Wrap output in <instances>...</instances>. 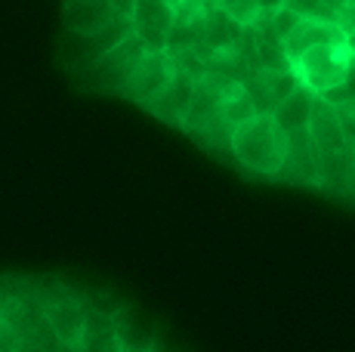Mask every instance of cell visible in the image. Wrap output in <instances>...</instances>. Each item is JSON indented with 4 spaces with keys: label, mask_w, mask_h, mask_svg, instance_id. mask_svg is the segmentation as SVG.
I'll use <instances>...</instances> for the list:
<instances>
[{
    "label": "cell",
    "mask_w": 355,
    "mask_h": 352,
    "mask_svg": "<svg viewBox=\"0 0 355 352\" xmlns=\"http://www.w3.org/2000/svg\"><path fill=\"white\" fill-rule=\"evenodd\" d=\"M229 152L248 173L275 179L288 155V133L275 124V118L257 112L254 118L241 121L229 130Z\"/></svg>",
    "instance_id": "1"
},
{
    "label": "cell",
    "mask_w": 355,
    "mask_h": 352,
    "mask_svg": "<svg viewBox=\"0 0 355 352\" xmlns=\"http://www.w3.org/2000/svg\"><path fill=\"white\" fill-rule=\"evenodd\" d=\"M349 50L346 44H318L300 53L291 62V74L300 87H306L315 96H324L334 87L343 84L346 71H349Z\"/></svg>",
    "instance_id": "2"
},
{
    "label": "cell",
    "mask_w": 355,
    "mask_h": 352,
    "mask_svg": "<svg viewBox=\"0 0 355 352\" xmlns=\"http://www.w3.org/2000/svg\"><path fill=\"white\" fill-rule=\"evenodd\" d=\"M148 46L142 44L136 35H130L127 40H121L114 50H108L105 56H99L93 65H87L84 71H80V78H84L87 87H93V90L99 93H118L124 90L130 71L136 69V62H139L142 56H146Z\"/></svg>",
    "instance_id": "3"
},
{
    "label": "cell",
    "mask_w": 355,
    "mask_h": 352,
    "mask_svg": "<svg viewBox=\"0 0 355 352\" xmlns=\"http://www.w3.org/2000/svg\"><path fill=\"white\" fill-rule=\"evenodd\" d=\"M173 71H176V59L170 56V50H146V56H142L139 62H136V69L130 71L121 96L146 108L164 87L170 84Z\"/></svg>",
    "instance_id": "4"
},
{
    "label": "cell",
    "mask_w": 355,
    "mask_h": 352,
    "mask_svg": "<svg viewBox=\"0 0 355 352\" xmlns=\"http://www.w3.org/2000/svg\"><path fill=\"white\" fill-rule=\"evenodd\" d=\"M133 35V22L130 19H114L112 25H105L96 35H68V46H65V59L74 71H84L87 65H93L99 56H105L108 50L127 40Z\"/></svg>",
    "instance_id": "5"
},
{
    "label": "cell",
    "mask_w": 355,
    "mask_h": 352,
    "mask_svg": "<svg viewBox=\"0 0 355 352\" xmlns=\"http://www.w3.org/2000/svg\"><path fill=\"white\" fill-rule=\"evenodd\" d=\"M275 179H288V182L318 188V179H322V155H318L315 142L309 139L306 130L288 133V155H284V167Z\"/></svg>",
    "instance_id": "6"
},
{
    "label": "cell",
    "mask_w": 355,
    "mask_h": 352,
    "mask_svg": "<svg viewBox=\"0 0 355 352\" xmlns=\"http://www.w3.org/2000/svg\"><path fill=\"white\" fill-rule=\"evenodd\" d=\"M192 99H195V78L176 65L170 84L164 87V90L146 108L155 114V118L167 121V124H173V127H182V121H186V112H189V105H192Z\"/></svg>",
    "instance_id": "7"
},
{
    "label": "cell",
    "mask_w": 355,
    "mask_h": 352,
    "mask_svg": "<svg viewBox=\"0 0 355 352\" xmlns=\"http://www.w3.org/2000/svg\"><path fill=\"white\" fill-rule=\"evenodd\" d=\"M130 22H133V35L148 50H167L170 31H173V6L170 3H136Z\"/></svg>",
    "instance_id": "8"
},
{
    "label": "cell",
    "mask_w": 355,
    "mask_h": 352,
    "mask_svg": "<svg viewBox=\"0 0 355 352\" xmlns=\"http://www.w3.org/2000/svg\"><path fill=\"white\" fill-rule=\"evenodd\" d=\"M118 12L108 0H65L62 3V22L68 35H96L105 25H112Z\"/></svg>",
    "instance_id": "9"
},
{
    "label": "cell",
    "mask_w": 355,
    "mask_h": 352,
    "mask_svg": "<svg viewBox=\"0 0 355 352\" xmlns=\"http://www.w3.org/2000/svg\"><path fill=\"white\" fill-rule=\"evenodd\" d=\"M318 44H346V35L337 22H315V19H300L297 25L291 28V35L282 40V50H284V59L288 65L300 53H306L309 46H318Z\"/></svg>",
    "instance_id": "10"
},
{
    "label": "cell",
    "mask_w": 355,
    "mask_h": 352,
    "mask_svg": "<svg viewBox=\"0 0 355 352\" xmlns=\"http://www.w3.org/2000/svg\"><path fill=\"white\" fill-rule=\"evenodd\" d=\"M44 318L53 328V334L59 337V343L78 346L80 334H84V324H87V306L80 300H74V297H59V300L44 306Z\"/></svg>",
    "instance_id": "11"
},
{
    "label": "cell",
    "mask_w": 355,
    "mask_h": 352,
    "mask_svg": "<svg viewBox=\"0 0 355 352\" xmlns=\"http://www.w3.org/2000/svg\"><path fill=\"white\" fill-rule=\"evenodd\" d=\"M306 133H309V139L315 142L322 158L346 152L343 130H340V121H337V108L331 103H324V99H315V108H312V118H309Z\"/></svg>",
    "instance_id": "12"
},
{
    "label": "cell",
    "mask_w": 355,
    "mask_h": 352,
    "mask_svg": "<svg viewBox=\"0 0 355 352\" xmlns=\"http://www.w3.org/2000/svg\"><path fill=\"white\" fill-rule=\"evenodd\" d=\"M315 99H318L315 93H309L306 87L297 84L282 103L272 108V118H275V124L282 127L284 133L306 130V127H309V118H312V108H315Z\"/></svg>",
    "instance_id": "13"
},
{
    "label": "cell",
    "mask_w": 355,
    "mask_h": 352,
    "mask_svg": "<svg viewBox=\"0 0 355 352\" xmlns=\"http://www.w3.org/2000/svg\"><path fill=\"white\" fill-rule=\"evenodd\" d=\"M216 12H223V16L229 19L232 25H257L259 22V6L254 3V0H214Z\"/></svg>",
    "instance_id": "14"
},
{
    "label": "cell",
    "mask_w": 355,
    "mask_h": 352,
    "mask_svg": "<svg viewBox=\"0 0 355 352\" xmlns=\"http://www.w3.org/2000/svg\"><path fill=\"white\" fill-rule=\"evenodd\" d=\"M284 10L297 12L300 19H315V22H334V10L322 0H284Z\"/></svg>",
    "instance_id": "15"
},
{
    "label": "cell",
    "mask_w": 355,
    "mask_h": 352,
    "mask_svg": "<svg viewBox=\"0 0 355 352\" xmlns=\"http://www.w3.org/2000/svg\"><path fill=\"white\" fill-rule=\"evenodd\" d=\"M337 108V121H340V130H343V142L346 148L355 155V103L346 105H334Z\"/></svg>",
    "instance_id": "16"
},
{
    "label": "cell",
    "mask_w": 355,
    "mask_h": 352,
    "mask_svg": "<svg viewBox=\"0 0 355 352\" xmlns=\"http://www.w3.org/2000/svg\"><path fill=\"white\" fill-rule=\"evenodd\" d=\"M297 22H300L297 12H291V10H284V6H282L278 12H272V28H269V31H272V35H275L278 40H284V37L291 35V28H293Z\"/></svg>",
    "instance_id": "17"
},
{
    "label": "cell",
    "mask_w": 355,
    "mask_h": 352,
    "mask_svg": "<svg viewBox=\"0 0 355 352\" xmlns=\"http://www.w3.org/2000/svg\"><path fill=\"white\" fill-rule=\"evenodd\" d=\"M334 22L343 28V35H355V0H346L334 10Z\"/></svg>",
    "instance_id": "18"
},
{
    "label": "cell",
    "mask_w": 355,
    "mask_h": 352,
    "mask_svg": "<svg viewBox=\"0 0 355 352\" xmlns=\"http://www.w3.org/2000/svg\"><path fill=\"white\" fill-rule=\"evenodd\" d=\"M108 3H112V10L118 12L121 19H130V16H133V10H136V3H139V0H108Z\"/></svg>",
    "instance_id": "19"
},
{
    "label": "cell",
    "mask_w": 355,
    "mask_h": 352,
    "mask_svg": "<svg viewBox=\"0 0 355 352\" xmlns=\"http://www.w3.org/2000/svg\"><path fill=\"white\" fill-rule=\"evenodd\" d=\"M259 6V12H266V16H272V12H278L284 6V0H254Z\"/></svg>",
    "instance_id": "20"
},
{
    "label": "cell",
    "mask_w": 355,
    "mask_h": 352,
    "mask_svg": "<svg viewBox=\"0 0 355 352\" xmlns=\"http://www.w3.org/2000/svg\"><path fill=\"white\" fill-rule=\"evenodd\" d=\"M346 198H352L355 201V167H352V173H349V179H346Z\"/></svg>",
    "instance_id": "21"
},
{
    "label": "cell",
    "mask_w": 355,
    "mask_h": 352,
    "mask_svg": "<svg viewBox=\"0 0 355 352\" xmlns=\"http://www.w3.org/2000/svg\"><path fill=\"white\" fill-rule=\"evenodd\" d=\"M346 50H349V56L355 62V35H346Z\"/></svg>",
    "instance_id": "22"
},
{
    "label": "cell",
    "mask_w": 355,
    "mask_h": 352,
    "mask_svg": "<svg viewBox=\"0 0 355 352\" xmlns=\"http://www.w3.org/2000/svg\"><path fill=\"white\" fill-rule=\"evenodd\" d=\"M322 3H324V6H331V10H337V6H340V3H346V0H322Z\"/></svg>",
    "instance_id": "23"
},
{
    "label": "cell",
    "mask_w": 355,
    "mask_h": 352,
    "mask_svg": "<svg viewBox=\"0 0 355 352\" xmlns=\"http://www.w3.org/2000/svg\"><path fill=\"white\" fill-rule=\"evenodd\" d=\"M139 3H167V0H139Z\"/></svg>",
    "instance_id": "24"
}]
</instances>
